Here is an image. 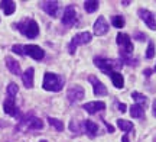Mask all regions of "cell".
<instances>
[{
  "mask_svg": "<svg viewBox=\"0 0 156 142\" xmlns=\"http://www.w3.org/2000/svg\"><path fill=\"white\" fill-rule=\"evenodd\" d=\"M117 45L120 46V61L123 64H129V65H136V60H132V54H133V44L130 41V36L126 34H117Z\"/></svg>",
  "mask_w": 156,
  "mask_h": 142,
  "instance_id": "obj_1",
  "label": "cell"
},
{
  "mask_svg": "<svg viewBox=\"0 0 156 142\" xmlns=\"http://www.w3.org/2000/svg\"><path fill=\"white\" fill-rule=\"evenodd\" d=\"M65 84V80L64 77L58 75V74L54 73H45L44 75V83H42V87L48 91H61L62 87Z\"/></svg>",
  "mask_w": 156,
  "mask_h": 142,
  "instance_id": "obj_2",
  "label": "cell"
},
{
  "mask_svg": "<svg viewBox=\"0 0 156 142\" xmlns=\"http://www.w3.org/2000/svg\"><path fill=\"white\" fill-rule=\"evenodd\" d=\"M95 67H98L101 71H104L106 74H110L112 71H117L123 67V63L120 60H108V58L103 57H95L94 58Z\"/></svg>",
  "mask_w": 156,
  "mask_h": 142,
  "instance_id": "obj_3",
  "label": "cell"
},
{
  "mask_svg": "<svg viewBox=\"0 0 156 142\" xmlns=\"http://www.w3.org/2000/svg\"><path fill=\"white\" fill-rule=\"evenodd\" d=\"M17 29H19L25 36H28L29 39L36 38L39 34V26L34 19H26V20H23V22L17 23Z\"/></svg>",
  "mask_w": 156,
  "mask_h": 142,
  "instance_id": "obj_4",
  "label": "cell"
},
{
  "mask_svg": "<svg viewBox=\"0 0 156 142\" xmlns=\"http://www.w3.org/2000/svg\"><path fill=\"white\" fill-rule=\"evenodd\" d=\"M91 38H93V35L90 34V32H81V34H77L73 38V41L69 42V45H68V51H69V54H71V55L75 54L77 46L78 45H84V44H88L90 41H91Z\"/></svg>",
  "mask_w": 156,
  "mask_h": 142,
  "instance_id": "obj_5",
  "label": "cell"
},
{
  "mask_svg": "<svg viewBox=\"0 0 156 142\" xmlns=\"http://www.w3.org/2000/svg\"><path fill=\"white\" fill-rule=\"evenodd\" d=\"M137 15H139L140 19L149 26V29L155 31L156 29V16L151 10H147V9H139V10H137Z\"/></svg>",
  "mask_w": 156,
  "mask_h": 142,
  "instance_id": "obj_6",
  "label": "cell"
},
{
  "mask_svg": "<svg viewBox=\"0 0 156 142\" xmlns=\"http://www.w3.org/2000/svg\"><path fill=\"white\" fill-rule=\"evenodd\" d=\"M23 52L26 54V55H29L30 58H34V60H36V61H39V60H42V58L45 57V52L44 49L41 48V46L38 45H25L23 46Z\"/></svg>",
  "mask_w": 156,
  "mask_h": 142,
  "instance_id": "obj_7",
  "label": "cell"
},
{
  "mask_svg": "<svg viewBox=\"0 0 156 142\" xmlns=\"http://www.w3.org/2000/svg\"><path fill=\"white\" fill-rule=\"evenodd\" d=\"M75 22H77V12H75V7H74V6H67L65 10H64V15H62V23H64L65 26H73Z\"/></svg>",
  "mask_w": 156,
  "mask_h": 142,
  "instance_id": "obj_8",
  "label": "cell"
},
{
  "mask_svg": "<svg viewBox=\"0 0 156 142\" xmlns=\"http://www.w3.org/2000/svg\"><path fill=\"white\" fill-rule=\"evenodd\" d=\"M88 81L93 84V91H94L95 96H98V97H100V96H106L107 93H108V91H107V87L103 84V83H101L97 77H94V75H90Z\"/></svg>",
  "mask_w": 156,
  "mask_h": 142,
  "instance_id": "obj_9",
  "label": "cell"
},
{
  "mask_svg": "<svg viewBox=\"0 0 156 142\" xmlns=\"http://www.w3.org/2000/svg\"><path fill=\"white\" fill-rule=\"evenodd\" d=\"M84 94H85V91H84L83 87H80V86H74L71 87L67 93V97L69 103H77L80 102L81 99H84Z\"/></svg>",
  "mask_w": 156,
  "mask_h": 142,
  "instance_id": "obj_10",
  "label": "cell"
},
{
  "mask_svg": "<svg viewBox=\"0 0 156 142\" xmlns=\"http://www.w3.org/2000/svg\"><path fill=\"white\" fill-rule=\"evenodd\" d=\"M108 32V23L104 19V16H100L94 23V34L97 36H101V35H106Z\"/></svg>",
  "mask_w": 156,
  "mask_h": 142,
  "instance_id": "obj_11",
  "label": "cell"
},
{
  "mask_svg": "<svg viewBox=\"0 0 156 142\" xmlns=\"http://www.w3.org/2000/svg\"><path fill=\"white\" fill-rule=\"evenodd\" d=\"M84 110H87L90 115H94L100 110H104L106 109V103L104 102H90V103H85L83 106Z\"/></svg>",
  "mask_w": 156,
  "mask_h": 142,
  "instance_id": "obj_12",
  "label": "cell"
},
{
  "mask_svg": "<svg viewBox=\"0 0 156 142\" xmlns=\"http://www.w3.org/2000/svg\"><path fill=\"white\" fill-rule=\"evenodd\" d=\"M3 107H5V112L10 116H19V110L16 107V103H15V99L13 97H7L3 103Z\"/></svg>",
  "mask_w": 156,
  "mask_h": 142,
  "instance_id": "obj_13",
  "label": "cell"
},
{
  "mask_svg": "<svg viewBox=\"0 0 156 142\" xmlns=\"http://www.w3.org/2000/svg\"><path fill=\"white\" fill-rule=\"evenodd\" d=\"M41 7L44 9L49 16H56V12H58V2H52V0H49V2H42L41 3Z\"/></svg>",
  "mask_w": 156,
  "mask_h": 142,
  "instance_id": "obj_14",
  "label": "cell"
},
{
  "mask_svg": "<svg viewBox=\"0 0 156 142\" xmlns=\"http://www.w3.org/2000/svg\"><path fill=\"white\" fill-rule=\"evenodd\" d=\"M22 123H26L29 129H44V122L39 119V118H35V116H29V119H23Z\"/></svg>",
  "mask_w": 156,
  "mask_h": 142,
  "instance_id": "obj_15",
  "label": "cell"
},
{
  "mask_svg": "<svg viewBox=\"0 0 156 142\" xmlns=\"http://www.w3.org/2000/svg\"><path fill=\"white\" fill-rule=\"evenodd\" d=\"M34 73H35L34 68L30 67V68H28L22 74V81L26 89H32L34 87Z\"/></svg>",
  "mask_w": 156,
  "mask_h": 142,
  "instance_id": "obj_16",
  "label": "cell"
},
{
  "mask_svg": "<svg viewBox=\"0 0 156 142\" xmlns=\"http://www.w3.org/2000/svg\"><path fill=\"white\" fill-rule=\"evenodd\" d=\"M6 67L9 68L12 74L15 75H20V65L17 63L16 60H13L12 57H6Z\"/></svg>",
  "mask_w": 156,
  "mask_h": 142,
  "instance_id": "obj_17",
  "label": "cell"
},
{
  "mask_svg": "<svg viewBox=\"0 0 156 142\" xmlns=\"http://www.w3.org/2000/svg\"><path fill=\"white\" fill-rule=\"evenodd\" d=\"M110 75V78H112L113 84L116 89H123V86H124V78H123V75L119 71H112V73L108 74Z\"/></svg>",
  "mask_w": 156,
  "mask_h": 142,
  "instance_id": "obj_18",
  "label": "cell"
},
{
  "mask_svg": "<svg viewBox=\"0 0 156 142\" xmlns=\"http://www.w3.org/2000/svg\"><path fill=\"white\" fill-rule=\"evenodd\" d=\"M84 129L87 131V133H88L90 137L94 138L97 135V132H98V126L93 120H84Z\"/></svg>",
  "mask_w": 156,
  "mask_h": 142,
  "instance_id": "obj_19",
  "label": "cell"
},
{
  "mask_svg": "<svg viewBox=\"0 0 156 142\" xmlns=\"http://www.w3.org/2000/svg\"><path fill=\"white\" fill-rule=\"evenodd\" d=\"M0 7L3 9L5 15H12L13 12L16 10V5H15V2H12V0H2V2H0Z\"/></svg>",
  "mask_w": 156,
  "mask_h": 142,
  "instance_id": "obj_20",
  "label": "cell"
},
{
  "mask_svg": "<svg viewBox=\"0 0 156 142\" xmlns=\"http://www.w3.org/2000/svg\"><path fill=\"white\" fill-rule=\"evenodd\" d=\"M130 115H132V118H136V119L143 118L145 116V107L140 106V104H133L130 107Z\"/></svg>",
  "mask_w": 156,
  "mask_h": 142,
  "instance_id": "obj_21",
  "label": "cell"
},
{
  "mask_svg": "<svg viewBox=\"0 0 156 142\" xmlns=\"http://www.w3.org/2000/svg\"><path fill=\"white\" fill-rule=\"evenodd\" d=\"M117 126L124 132H132L134 129V126L132 122H129V120H124V119H119L117 120Z\"/></svg>",
  "mask_w": 156,
  "mask_h": 142,
  "instance_id": "obj_22",
  "label": "cell"
},
{
  "mask_svg": "<svg viewBox=\"0 0 156 142\" xmlns=\"http://www.w3.org/2000/svg\"><path fill=\"white\" fill-rule=\"evenodd\" d=\"M98 6H100V3L95 2V0H87V2H84V9H85V12H88V13H94L98 9Z\"/></svg>",
  "mask_w": 156,
  "mask_h": 142,
  "instance_id": "obj_23",
  "label": "cell"
},
{
  "mask_svg": "<svg viewBox=\"0 0 156 142\" xmlns=\"http://www.w3.org/2000/svg\"><path fill=\"white\" fill-rule=\"evenodd\" d=\"M132 99H134L136 104H140V106H146V102H147V97L145 94L139 93V91H133L132 93Z\"/></svg>",
  "mask_w": 156,
  "mask_h": 142,
  "instance_id": "obj_24",
  "label": "cell"
},
{
  "mask_svg": "<svg viewBox=\"0 0 156 142\" xmlns=\"http://www.w3.org/2000/svg\"><path fill=\"white\" fill-rule=\"evenodd\" d=\"M48 122H49V125L54 126V128H55L58 132H62V131H64V123H62L61 120L55 119V118H48Z\"/></svg>",
  "mask_w": 156,
  "mask_h": 142,
  "instance_id": "obj_25",
  "label": "cell"
},
{
  "mask_svg": "<svg viewBox=\"0 0 156 142\" xmlns=\"http://www.w3.org/2000/svg\"><path fill=\"white\" fill-rule=\"evenodd\" d=\"M112 25L116 26V28H123V26H124V19H123V16H113Z\"/></svg>",
  "mask_w": 156,
  "mask_h": 142,
  "instance_id": "obj_26",
  "label": "cell"
},
{
  "mask_svg": "<svg viewBox=\"0 0 156 142\" xmlns=\"http://www.w3.org/2000/svg\"><path fill=\"white\" fill-rule=\"evenodd\" d=\"M17 84H15V83H9V86H7V94H9V97H15L17 94Z\"/></svg>",
  "mask_w": 156,
  "mask_h": 142,
  "instance_id": "obj_27",
  "label": "cell"
},
{
  "mask_svg": "<svg viewBox=\"0 0 156 142\" xmlns=\"http://www.w3.org/2000/svg\"><path fill=\"white\" fill-rule=\"evenodd\" d=\"M153 57H155V45H153V42H149L147 51H146V58H147V60H152Z\"/></svg>",
  "mask_w": 156,
  "mask_h": 142,
  "instance_id": "obj_28",
  "label": "cell"
},
{
  "mask_svg": "<svg viewBox=\"0 0 156 142\" xmlns=\"http://www.w3.org/2000/svg\"><path fill=\"white\" fill-rule=\"evenodd\" d=\"M12 51L16 52L17 55H25V52H23V46H22V45H13V46H12Z\"/></svg>",
  "mask_w": 156,
  "mask_h": 142,
  "instance_id": "obj_29",
  "label": "cell"
},
{
  "mask_svg": "<svg viewBox=\"0 0 156 142\" xmlns=\"http://www.w3.org/2000/svg\"><path fill=\"white\" fill-rule=\"evenodd\" d=\"M133 38L136 41H145L146 39V35L142 34V32H139V31H136V32L133 34Z\"/></svg>",
  "mask_w": 156,
  "mask_h": 142,
  "instance_id": "obj_30",
  "label": "cell"
},
{
  "mask_svg": "<svg viewBox=\"0 0 156 142\" xmlns=\"http://www.w3.org/2000/svg\"><path fill=\"white\" fill-rule=\"evenodd\" d=\"M117 107H119V110H120V112H126V109H127V106H126V104H124V103H117Z\"/></svg>",
  "mask_w": 156,
  "mask_h": 142,
  "instance_id": "obj_31",
  "label": "cell"
},
{
  "mask_svg": "<svg viewBox=\"0 0 156 142\" xmlns=\"http://www.w3.org/2000/svg\"><path fill=\"white\" fill-rule=\"evenodd\" d=\"M103 122H104V125H106V128H107V131L110 132V133H113V132H114V128H113L112 125H110V123H108V122H106V120H103Z\"/></svg>",
  "mask_w": 156,
  "mask_h": 142,
  "instance_id": "obj_32",
  "label": "cell"
},
{
  "mask_svg": "<svg viewBox=\"0 0 156 142\" xmlns=\"http://www.w3.org/2000/svg\"><path fill=\"white\" fill-rule=\"evenodd\" d=\"M152 109H153V115L156 118V100H153V103H152Z\"/></svg>",
  "mask_w": 156,
  "mask_h": 142,
  "instance_id": "obj_33",
  "label": "cell"
},
{
  "mask_svg": "<svg viewBox=\"0 0 156 142\" xmlns=\"http://www.w3.org/2000/svg\"><path fill=\"white\" fill-rule=\"evenodd\" d=\"M151 74H152V70H145V75H146V77H151Z\"/></svg>",
  "mask_w": 156,
  "mask_h": 142,
  "instance_id": "obj_34",
  "label": "cell"
},
{
  "mask_svg": "<svg viewBox=\"0 0 156 142\" xmlns=\"http://www.w3.org/2000/svg\"><path fill=\"white\" fill-rule=\"evenodd\" d=\"M123 142H129V137H127V135H124V137H123Z\"/></svg>",
  "mask_w": 156,
  "mask_h": 142,
  "instance_id": "obj_35",
  "label": "cell"
},
{
  "mask_svg": "<svg viewBox=\"0 0 156 142\" xmlns=\"http://www.w3.org/2000/svg\"><path fill=\"white\" fill-rule=\"evenodd\" d=\"M2 126H3V123H2V120H0V128H2Z\"/></svg>",
  "mask_w": 156,
  "mask_h": 142,
  "instance_id": "obj_36",
  "label": "cell"
},
{
  "mask_svg": "<svg viewBox=\"0 0 156 142\" xmlns=\"http://www.w3.org/2000/svg\"><path fill=\"white\" fill-rule=\"evenodd\" d=\"M39 142H48V141H45V139H42V141H39Z\"/></svg>",
  "mask_w": 156,
  "mask_h": 142,
  "instance_id": "obj_37",
  "label": "cell"
},
{
  "mask_svg": "<svg viewBox=\"0 0 156 142\" xmlns=\"http://www.w3.org/2000/svg\"><path fill=\"white\" fill-rule=\"evenodd\" d=\"M153 71H156V65H155V68H153Z\"/></svg>",
  "mask_w": 156,
  "mask_h": 142,
  "instance_id": "obj_38",
  "label": "cell"
}]
</instances>
